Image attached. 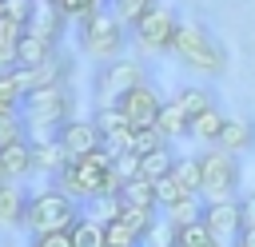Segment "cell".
<instances>
[{
    "instance_id": "d6986e66",
    "label": "cell",
    "mask_w": 255,
    "mask_h": 247,
    "mask_svg": "<svg viewBox=\"0 0 255 247\" xmlns=\"http://www.w3.org/2000/svg\"><path fill=\"white\" fill-rule=\"evenodd\" d=\"M120 203L124 207H143V211H159V203H155V183L151 179H128L124 187H120Z\"/></svg>"
},
{
    "instance_id": "8992f818",
    "label": "cell",
    "mask_w": 255,
    "mask_h": 247,
    "mask_svg": "<svg viewBox=\"0 0 255 247\" xmlns=\"http://www.w3.org/2000/svg\"><path fill=\"white\" fill-rule=\"evenodd\" d=\"M199 171H203V191L199 195L207 203L239 195V179H243L239 155H227L223 147H207V151H199Z\"/></svg>"
},
{
    "instance_id": "e575fe53",
    "label": "cell",
    "mask_w": 255,
    "mask_h": 247,
    "mask_svg": "<svg viewBox=\"0 0 255 247\" xmlns=\"http://www.w3.org/2000/svg\"><path fill=\"white\" fill-rule=\"evenodd\" d=\"M239 247H255V231H243V239H239Z\"/></svg>"
},
{
    "instance_id": "9a60e30c",
    "label": "cell",
    "mask_w": 255,
    "mask_h": 247,
    "mask_svg": "<svg viewBox=\"0 0 255 247\" xmlns=\"http://www.w3.org/2000/svg\"><path fill=\"white\" fill-rule=\"evenodd\" d=\"M32 139V167H36V175H60V167L68 163V155H64V147H60V139L56 135H28Z\"/></svg>"
},
{
    "instance_id": "ac0fdd59",
    "label": "cell",
    "mask_w": 255,
    "mask_h": 247,
    "mask_svg": "<svg viewBox=\"0 0 255 247\" xmlns=\"http://www.w3.org/2000/svg\"><path fill=\"white\" fill-rule=\"evenodd\" d=\"M223 124H227V116H223V112L211 104L207 112H199V116L191 120V131H187V135H191V139H199L203 147H215V143H219V131H223Z\"/></svg>"
},
{
    "instance_id": "8d00e7d4",
    "label": "cell",
    "mask_w": 255,
    "mask_h": 247,
    "mask_svg": "<svg viewBox=\"0 0 255 247\" xmlns=\"http://www.w3.org/2000/svg\"><path fill=\"white\" fill-rule=\"evenodd\" d=\"M36 4H56V0H36Z\"/></svg>"
},
{
    "instance_id": "1f68e13d",
    "label": "cell",
    "mask_w": 255,
    "mask_h": 247,
    "mask_svg": "<svg viewBox=\"0 0 255 247\" xmlns=\"http://www.w3.org/2000/svg\"><path fill=\"white\" fill-rule=\"evenodd\" d=\"M108 247H139V235L124 219H112L108 223Z\"/></svg>"
},
{
    "instance_id": "836d02e7",
    "label": "cell",
    "mask_w": 255,
    "mask_h": 247,
    "mask_svg": "<svg viewBox=\"0 0 255 247\" xmlns=\"http://www.w3.org/2000/svg\"><path fill=\"white\" fill-rule=\"evenodd\" d=\"M239 215H243V231H255V191L239 195Z\"/></svg>"
},
{
    "instance_id": "d6a6232c",
    "label": "cell",
    "mask_w": 255,
    "mask_h": 247,
    "mask_svg": "<svg viewBox=\"0 0 255 247\" xmlns=\"http://www.w3.org/2000/svg\"><path fill=\"white\" fill-rule=\"evenodd\" d=\"M28 247H76L72 231H44V235H28Z\"/></svg>"
},
{
    "instance_id": "d4e9b609",
    "label": "cell",
    "mask_w": 255,
    "mask_h": 247,
    "mask_svg": "<svg viewBox=\"0 0 255 247\" xmlns=\"http://www.w3.org/2000/svg\"><path fill=\"white\" fill-rule=\"evenodd\" d=\"M139 247H175V223H171V219L159 211V215H155V223L143 231Z\"/></svg>"
},
{
    "instance_id": "d590c367",
    "label": "cell",
    "mask_w": 255,
    "mask_h": 247,
    "mask_svg": "<svg viewBox=\"0 0 255 247\" xmlns=\"http://www.w3.org/2000/svg\"><path fill=\"white\" fill-rule=\"evenodd\" d=\"M0 112H8V104H4V100H0Z\"/></svg>"
},
{
    "instance_id": "2e32d148",
    "label": "cell",
    "mask_w": 255,
    "mask_h": 247,
    "mask_svg": "<svg viewBox=\"0 0 255 247\" xmlns=\"http://www.w3.org/2000/svg\"><path fill=\"white\" fill-rule=\"evenodd\" d=\"M167 143H175V139H183L187 131H191V116L175 104V100H163V108H159V116H155V124H151Z\"/></svg>"
},
{
    "instance_id": "8fae6325",
    "label": "cell",
    "mask_w": 255,
    "mask_h": 247,
    "mask_svg": "<svg viewBox=\"0 0 255 247\" xmlns=\"http://www.w3.org/2000/svg\"><path fill=\"white\" fill-rule=\"evenodd\" d=\"M120 108H124V116H128V124L139 131V127H151L155 124V116H159V108H163V96L143 80L139 88H131L124 100H120Z\"/></svg>"
},
{
    "instance_id": "603a6c76",
    "label": "cell",
    "mask_w": 255,
    "mask_h": 247,
    "mask_svg": "<svg viewBox=\"0 0 255 247\" xmlns=\"http://www.w3.org/2000/svg\"><path fill=\"white\" fill-rule=\"evenodd\" d=\"M203 207H207L203 195H183V199H179L175 207H167L163 215H167V219L175 223V231H179V227H187V223H199V219H203Z\"/></svg>"
},
{
    "instance_id": "7402d4cb",
    "label": "cell",
    "mask_w": 255,
    "mask_h": 247,
    "mask_svg": "<svg viewBox=\"0 0 255 247\" xmlns=\"http://www.w3.org/2000/svg\"><path fill=\"white\" fill-rule=\"evenodd\" d=\"M171 167H175V151H171V143L167 147H159V151H147V155H139V175L143 179H163V175H171Z\"/></svg>"
},
{
    "instance_id": "52a82bcc",
    "label": "cell",
    "mask_w": 255,
    "mask_h": 247,
    "mask_svg": "<svg viewBox=\"0 0 255 247\" xmlns=\"http://www.w3.org/2000/svg\"><path fill=\"white\" fill-rule=\"evenodd\" d=\"M139 84H143V68L128 56H116V60L100 64V72L92 80V96H96V104H120Z\"/></svg>"
},
{
    "instance_id": "ba28073f",
    "label": "cell",
    "mask_w": 255,
    "mask_h": 247,
    "mask_svg": "<svg viewBox=\"0 0 255 247\" xmlns=\"http://www.w3.org/2000/svg\"><path fill=\"white\" fill-rule=\"evenodd\" d=\"M179 24H183V20L175 16V8L159 0L151 12H143V16L131 24V40H135L139 48H147V52H171Z\"/></svg>"
},
{
    "instance_id": "4316f807",
    "label": "cell",
    "mask_w": 255,
    "mask_h": 247,
    "mask_svg": "<svg viewBox=\"0 0 255 247\" xmlns=\"http://www.w3.org/2000/svg\"><path fill=\"white\" fill-rule=\"evenodd\" d=\"M175 247H223L207 227H203V219L199 223H187V227H179L175 231Z\"/></svg>"
},
{
    "instance_id": "4fadbf2b",
    "label": "cell",
    "mask_w": 255,
    "mask_h": 247,
    "mask_svg": "<svg viewBox=\"0 0 255 247\" xmlns=\"http://www.w3.org/2000/svg\"><path fill=\"white\" fill-rule=\"evenodd\" d=\"M48 60H56V40L36 28H24V36L16 40V68H44Z\"/></svg>"
},
{
    "instance_id": "cb8c5ba5",
    "label": "cell",
    "mask_w": 255,
    "mask_h": 247,
    "mask_svg": "<svg viewBox=\"0 0 255 247\" xmlns=\"http://www.w3.org/2000/svg\"><path fill=\"white\" fill-rule=\"evenodd\" d=\"M171 100H175V104H179V108H183V112H187L191 120H195L199 112H207V108L215 104L207 88H175V96H171Z\"/></svg>"
},
{
    "instance_id": "484cf974",
    "label": "cell",
    "mask_w": 255,
    "mask_h": 247,
    "mask_svg": "<svg viewBox=\"0 0 255 247\" xmlns=\"http://www.w3.org/2000/svg\"><path fill=\"white\" fill-rule=\"evenodd\" d=\"M16 139H28V120L20 108H8V112H0V147L16 143Z\"/></svg>"
},
{
    "instance_id": "5b68a950",
    "label": "cell",
    "mask_w": 255,
    "mask_h": 247,
    "mask_svg": "<svg viewBox=\"0 0 255 247\" xmlns=\"http://www.w3.org/2000/svg\"><path fill=\"white\" fill-rule=\"evenodd\" d=\"M124 40H128V24H120L112 8H100L96 16L80 20V48L88 56H96L100 64L116 60L124 52Z\"/></svg>"
},
{
    "instance_id": "44dd1931",
    "label": "cell",
    "mask_w": 255,
    "mask_h": 247,
    "mask_svg": "<svg viewBox=\"0 0 255 247\" xmlns=\"http://www.w3.org/2000/svg\"><path fill=\"white\" fill-rule=\"evenodd\" d=\"M72 243L76 247H108V223H100L92 215H80L72 223Z\"/></svg>"
},
{
    "instance_id": "5bb4252c",
    "label": "cell",
    "mask_w": 255,
    "mask_h": 247,
    "mask_svg": "<svg viewBox=\"0 0 255 247\" xmlns=\"http://www.w3.org/2000/svg\"><path fill=\"white\" fill-rule=\"evenodd\" d=\"M215 147H223L227 155H247V151H255V120H251V116H227Z\"/></svg>"
},
{
    "instance_id": "e0dca14e",
    "label": "cell",
    "mask_w": 255,
    "mask_h": 247,
    "mask_svg": "<svg viewBox=\"0 0 255 247\" xmlns=\"http://www.w3.org/2000/svg\"><path fill=\"white\" fill-rule=\"evenodd\" d=\"M28 191L24 183H0V227H24Z\"/></svg>"
},
{
    "instance_id": "30bf717a",
    "label": "cell",
    "mask_w": 255,
    "mask_h": 247,
    "mask_svg": "<svg viewBox=\"0 0 255 247\" xmlns=\"http://www.w3.org/2000/svg\"><path fill=\"white\" fill-rule=\"evenodd\" d=\"M203 227L223 243V247H239L243 239V215H239V199H215L203 207Z\"/></svg>"
},
{
    "instance_id": "83f0119b",
    "label": "cell",
    "mask_w": 255,
    "mask_h": 247,
    "mask_svg": "<svg viewBox=\"0 0 255 247\" xmlns=\"http://www.w3.org/2000/svg\"><path fill=\"white\" fill-rule=\"evenodd\" d=\"M155 4H159V0H112V12H116V20H120V24H128V28H131V24H135L143 12H151Z\"/></svg>"
},
{
    "instance_id": "6da1fadb",
    "label": "cell",
    "mask_w": 255,
    "mask_h": 247,
    "mask_svg": "<svg viewBox=\"0 0 255 247\" xmlns=\"http://www.w3.org/2000/svg\"><path fill=\"white\" fill-rule=\"evenodd\" d=\"M171 56L199 72V76H223L227 72V48L199 24V20H183L179 32H175V44H171Z\"/></svg>"
},
{
    "instance_id": "ffe728a7",
    "label": "cell",
    "mask_w": 255,
    "mask_h": 247,
    "mask_svg": "<svg viewBox=\"0 0 255 247\" xmlns=\"http://www.w3.org/2000/svg\"><path fill=\"white\" fill-rule=\"evenodd\" d=\"M171 179L187 191V195H199L203 191V171H199V155H175V167H171Z\"/></svg>"
},
{
    "instance_id": "277c9868",
    "label": "cell",
    "mask_w": 255,
    "mask_h": 247,
    "mask_svg": "<svg viewBox=\"0 0 255 247\" xmlns=\"http://www.w3.org/2000/svg\"><path fill=\"white\" fill-rule=\"evenodd\" d=\"M52 183H56L60 191H68L80 207H88V203H92V199H100V195H120V179H116L112 171L92 167L88 159H68Z\"/></svg>"
},
{
    "instance_id": "7c38bea8",
    "label": "cell",
    "mask_w": 255,
    "mask_h": 247,
    "mask_svg": "<svg viewBox=\"0 0 255 247\" xmlns=\"http://www.w3.org/2000/svg\"><path fill=\"white\" fill-rule=\"evenodd\" d=\"M28 175H36L32 167V139H16L0 147V183H24Z\"/></svg>"
},
{
    "instance_id": "3957f363",
    "label": "cell",
    "mask_w": 255,
    "mask_h": 247,
    "mask_svg": "<svg viewBox=\"0 0 255 247\" xmlns=\"http://www.w3.org/2000/svg\"><path fill=\"white\" fill-rule=\"evenodd\" d=\"M20 112L28 120V135H56L64 120H72V96L68 84H36L24 100Z\"/></svg>"
},
{
    "instance_id": "7a4b0ae2",
    "label": "cell",
    "mask_w": 255,
    "mask_h": 247,
    "mask_svg": "<svg viewBox=\"0 0 255 247\" xmlns=\"http://www.w3.org/2000/svg\"><path fill=\"white\" fill-rule=\"evenodd\" d=\"M80 215H84V211H80V203H76L68 191H60L56 183H48V187H40V191H32V195H28L24 231H28V235H44V231H72V223H76Z\"/></svg>"
},
{
    "instance_id": "4dcf8cb0",
    "label": "cell",
    "mask_w": 255,
    "mask_h": 247,
    "mask_svg": "<svg viewBox=\"0 0 255 247\" xmlns=\"http://www.w3.org/2000/svg\"><path fill=\"white\" fill-rule=\"evenodd\" d=\"M159 147H167V139H163L155 127H139L135 139H131V151H135V155H147V151H159Z\"/></svg>"
},
{
    "instance_id": "9c48e42d",
    "label": "cell",
    "mask_w": 255,
    "mask_h": 247,
    "mask_svg": "<svg viewBox=\"0 0 255 247\" xmlns=\"http://www.w3.org/2000/svg\"><path fill=\"white\" fill-rule=\"evenodd\" d=\"M56 139H60V147H64L68 159H84V155H92L96 147H104V131L96 127L92 116H88V120H80V116L64 120V124L56 127Z\"/></svg>"
},
{
    "instance_id": "f546056e",
    "label": "cell",
    "mask_w": 255,
    "mask_h": 247,
    "mask_svg": "<svg viewBox=\"0 0 255 247\" xmlns=\"http://www.w3.org/2000/svg\"><path fill=\"white\" fill-rule=\"evenodd\" d=\"M187 191L171 179V175H163V179H155V203H159V211H167V207H175L179 199H183Z\"/></svg>"
},
{
    "instance_id": "f1b7e54d",
    "label": "cell",
    "mask_w": 255,
    "mask_h": 247,
    "mask_svg": "<svg viewBox=\"0 0 255 247\" xmlns=\"http://www.w3.org/2000/svg\"><path fill=\"white\" fill-rule=\"evenodd\" d=\"M120 211H124L120 195H100V199H92V203L84 207V215H92V219H100V223H112V219H120Z\"/></svg>"
}]
</instances>
